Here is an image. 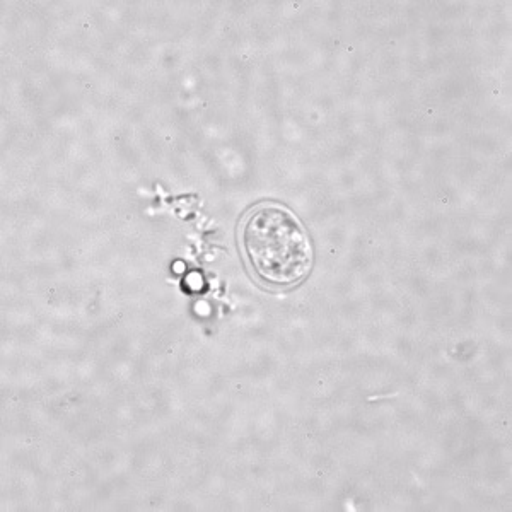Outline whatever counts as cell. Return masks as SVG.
Instances as JSON below:
<instances>
[{"label":"cell","instance_id":"obj_1","mask_svg":"<svg viewBox=\"0 0 512 512\" xmlns=\"http://www.w3.org/2000/svg\"><path fill=\"white\" fill-rule=\"evenodd\" d=\"M246 265L256 279L275 287L299 284L313 267V246L291 210L262 204L248 212L239 227Z\"/></svg>","mask_w":512,"mask_h":512}]
</instances>
